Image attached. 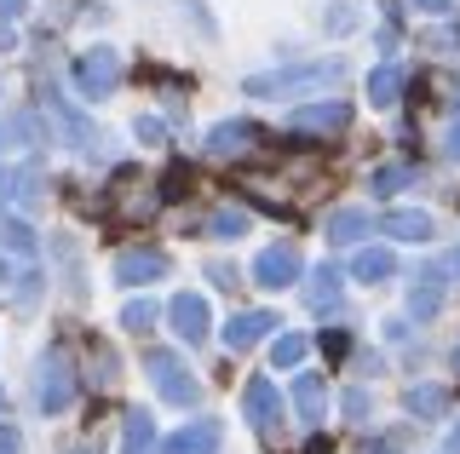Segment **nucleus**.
I'll use <instances>...</instances> for the list:
<instances>
[{
  "instance_id": "obj_1",
  "label": "nucleus",
  "mask_w": 460,
  "mask_h": 454,
  "mask_svg": "<svg viewBox=\"0 0 460 454\" xmlns=\"http://www.w3.org/2000/svg\"><path fill=\"white\" fill-rule=\"evenodd\" d=\"M323 81H345V64L328 58V64H305V69H282V75H253L248 92L253 98H288L294 87H323Z\"/></svg>"
},
{
  "instance_id": "obj_2",
  "label": "nucleus",
  "mask_w": 460,
  "mask_h": 454,
  "mask_svg": "<svg viewBox=\"0 0 460 454\" xmlns=\"http://www.w3.org/2000/svg\"><path fill=\"white\" fill-rule=\"evenodd\" d=\"M115 81H121V58H115V47H93V52L75 64V87H81V98H110Z\"/></svg>"
},
{
  "instance_id": "obj_3",
  "label": "nucleus",
  "mask_w": 460,
  "mask_h": 454,
  "mask_svg": "<svg viewBox=\"0 0 460 454\" xmlns=\"http://www.w3.org/2000/svg\"><path fill=\"white\" fill-rule=\"evenodd\" d=\"M144 368H150V380H155V391L167 397V403H196V380L184 374V362L172 357V351H150V357H144Z\"/></svg>"
},
{
  "instance_id": "obj_4",
  "label": "nucleus",
  "mask_w": 460,
  "mask_h": 454,
  "mask_svg": "<svg viewBox=\"0 0 460 454\" xmlns=\"http://www.w3.org/2000/svg\"><path fill=\"white\" fill-rule=\"evenodd\" d=\"M253 282H259V288H288V282H299V248L294 242L265 248L253 259Z\"/></svg>"
},
{
  "instance_id": "obj_5",
  "label": "nucleus",
  "mask_w": 460,
  "mask_h": 454,
  "mask_svg": "<svg viewBox=\"0 0 460 454\" xmlns=\"http://www.w3.org/2000/svg\"><path fill=\"white\" fill-rule=\"evenodd\" d=\"M242 408H248V420L259 425V432H277V415H282V397H277V386H270L265 374H253L248 386H242Z\"/></svg>"
},
{
  "instance_id": "obj_6",
  "label": "nucleus",
  "mask_w": 460,
  "mask_h": 454,
  "mask_svg": "<svg viewBox=\"0 0 460 454\" xmlns=\"http://www.w3.org/2000/svg\"><path fill=\"white\" fill-rule=\"evenodd\" d=\"M69 403H75V374H69L64 357H47V368H40V408H47V415H64Z\"/></svg>"
},
{
  "instance_id": "obj_7",
  "label": "nucleus",
  "mask_w": 460,
  "mask_h": 454,
  "mask_svg": "<svg viewBox=\"0 0 460 454\" xmlns=\"http://www.w3.org/2000/svg\"><path fill=\"white\" fill-rule=\"evenodd\" d=\"M115 276H121L127 288H144V282L167 276V253L162 248H127L121 259H115Z\"/></svg>"
},
{
  "instance_id": "obj_8",
  "label": "nucleus",
  "mask_w": 460,
  "mask_h": 454,
  "mask_svg": "<svg viewBox=\"0 0 460 454\" xmlns=\"http://www.w3.org/2000/svg\"><path fill=\"white\" fill-rule=\"evenodd\" d=\"M167 317H172V334H179L184 345H201V339H208V305H201V293H179Z\"/></svg>"
},
{
  "instance_id": "obj_9",
  "label": "nucleus",
  "mask_w": 460,
  "mask_h": 454,
  "mask_svg": "<svg viewBox=\"0 0 460 454\" xmlns=\"http://www.w3.org/2000/svg\"><path fill=\"white\" fill-rule=\"evenodd\" d=\"M351 127V104H305V109H294V133H345Z\"/></svg>"
},
{
  "instance_id": "obj_10",
  "label": "nucleus",
  "mask_w": 460,
  "mask_h": 454,
  "mask_svg": "<svg viewBox=\"0 0 460 454\" xmlns=\"http://www.w3.org/2000/svg\"><path fill=\"white\" fill-rule=\"evenodd\" d=\"M167 454H219V420H190L167 437Z\"/></svg>"
},
{
  "instance_id": "obj_11",
  "label": "nucleus",
  "mask_w": 460,
  "mask_h": 454,
  "mask_svg": "<svg viewBox=\"0 0 460 454\" xmlns=\"http://www.w3.org/2000/svg\"><path fill=\"white\" fill-rule=\"evenodd\" d=\"M270 328H277V317H270V310H242V317L225 322V345H230V351H248V345H259Z\"/></svg>"
},
{
  "instance_id": "obj_12",
  "label": "nucleus",
  "mask_w": 460,
  "mask_h": 454,
  "mask_svg": "<svg viewBox=\"0 0 460 454\" xmlns=\"http://www.w3.org/2000/svg\"><path fill=\"white\" fill-rule=\"evenodd\" d=\"M259 144V127L253 121H219L208 138V155H248Z\"/></svg>"
},
{
  "instance_id": "obj_13",
  "label": "nucleus",
  "mask_w": 460,
  "mask_h": 454,
  "mask_svg": "<svg viewBox=\"0 0 460 454\" xmlns=\"http://www.w3.org/2000/svg\"><path fill=\"white\" fill-rule=\"evenodd\" d=\"M443 282H449V276H443V265H426V271H420V288L409 293V317H414V322H431V317H438Z\"/></svg>"
},
{
  "instance_id": "obj_14",
  "label": "nucleus",
  "mask_w": 460,
  "mask_h": 454,
  "mask_svg": "<svg viewBox=\"0 0 460 454\" xmlns=\"http://www.w3.org/2000/svg\"><path fill=\"white\" fill-rule=\"evenodd\" d=\"M294 408H299V420H305V425H323L328 386H323L316 374H299V380H294Z\"/></svg>"
},
{
  "instance_id": "obj_15",
  "label": "nucleus",
  "mask_w": 460,
  "mask_h": 454,
  "mask_svg": "<svg viewBox=\"0 0 460 454\" xmlns=\"http://www.w3.org/2000/svg\"><path fill=\"white\" fill-rule=\"evenodd\" d=\"M121 454H155V420L144 415H127V425H121Z\"/></svg>"
},
{
  "instance_id": "obj_16",
  "label": "nucleus",
  "mask_w": 460,
  "mask_h": 454,
  "mask_svg": "<svg viewBox=\"0 0 460 454\" xmlns=\"http://www.w3.org/2000/svg\"><path fill=\"white\" fill-rule=\"evenodd\" d=\"M385 231H392L397 242H431V219L426 213H409V207L385 213Z\"/></svg>"
},
{
  "instance_id": "obj_17",
  "label": "nucleus",
  "mask_w": 460,
  "mask_h": 454,
  "mask_svg": "<svg viewBox=\"0 0 460 454\" xmlns=\"http://www.w3.org/2000/svg\"><path fill=\"white\" fill-rule=\"evenodd\" d=\"M397 92H402V69H397V64H380V69L368 75V104L392 109V104H397Z\"/></svg>"
},
{
  "instance_id": "obj_18",
  "label": "nucleus",
  "mask_w": 460,
  "mask_h": 454,
  "mask_svg": "<svg viewBox=\"0 0 460 454\" xmlns=\"http://www.w3.org/2000/svg\"><path fill=\"white\" fill-rule=\"evenodd\" d=\"M392 271H397V259H392L385 248H363V253H357V265H351V276L368 282V288H374V282H385Z\"/></svg>"
},
{
  "instance_id": "obj_19",
  "label": "nucleus",
  "mask_w": 460,
  "mask_h": 454,
  "mask_svg": "<svg viewBox=\"0 0 460 454\" xmlns=\"http://www.w3.org/2000/svg\"><path fill=\"white\" fill-rule=\"evenodd\" d=\"M47 109H52V116H58V127H64V138H69V144H93V138H98V133H93V127H86V121H81V116H75V109H69V104H64V98H58V92L47 98Z\"/></svg>"
},
{
  "instance_id": "obj_20",
  "label": "nucleus",
  "mask_w": 460,
  "mask_h": 454,
  "mask_svg": "<svg viewBox=\"0 0 460 454\" xmlns=\"http://www.w3.org/2000/svg\"><path fill=\"white\" fill-rule=\"evenodd\" d=\"M328 236H334V242H363V236H368V213L340 207L334 219H328Z\"/></svg>"
},
{
  "instance_id": "obj_21",
  "label": "nucleus",
  "mask_w": 460,
  "mask_h": 454,
  "mask_svg": "<svg viewBox=\"0 0 460 454\" xmlns=\"http://www.w3.org/2000/svg\"><path fill=\"white\" fill-rule=\"evenodd\" d=\"M311 305L316 310H328V305H340V271H334V265H323V271H311Z\"/></svg>"
},
{
  "instance_id": "obj_22",
  "label": "nucleus",
  "mask_w": 460,
  "mask_h": 454,
  "mask_svg": "<svg viewBox=\"0 0 460 454\" xmlns=\"http://www.w3.org/2000/svg\"><path fill=\"white\" fill-rule=\"evenodd\" d=\"M0 248H12V253H35V231H29L23 219H12V213H0Z\"/></svg>"
},
{
  "instance_id": "obj_23",
  "label": "nucleus",
  "mask_w": 460,
  "mask_h": 454,
  "mask_svg": "<svg viewBox=\"0 0 460 454\" xmlns=\"http://www.w3.org/2000/svg\"><path fill=\"white\" fill-rule=\"evenodd\" d=\"M409 408L420 420H431V415H443V408H449V391H443V386H414L409 391Z\"/></svg>"
},
{
  "instance_id": "obj_24",
  "label": "nucleus",
  "mask_w": 460,
  "mask_h": 454,
  "mask_svg": "<svg viewBox=\"0 0 460 454\" xmlns=\"http://www.w3.org/2000/svg\"><path fill=\"white\" fill-rule=\"evenodd\" d=\"M242 231H248V213H242V207H219L208 219V236H225V242H230V236H242Z\"/></svg>"
},
{
  "instance_id": "obj_25",
  "label": "nucleus",
  "mask_w": 460,
  "mask_h": 454,
  "mask_svg": "<svg viewBox=\"0 0 460 454\" xmlns=\"http://www.w3.org/2000/svg\"><path fill=\"white\" fill-rule=\"evenodd\" d=\"M409 179H414V167H402V162H392V167H374V196H397Z\"/></svg>"
},
{
  "instance_id": "obj_26",
  "label": "nucleus",
  "mask_w": 460,
  "mask_h": 454,
  "mask_svg": "<svg viewBox=\"0 0 460 454\" xmlns=\"http://www.w3.org/2000/svg\"><path fill=\"white\" fill-rule=\"evenodd\" d=\"M305 339H299V334H282L277 339V351H270V368H294V362H305Z\"/></svg>"
},
{
  "instance_id": "obj_27",
  "label": "nucleus",
  "mask_w": 460,
  "mask_h": 454,
  "mask_svg": "<svg viewBox=\"0 0 460 454\" xmlns=\"http://www.w3.org/2000/svg\"><path fill=\"white\" fill-rule=\"evenodd\" d=\"M121 322H127V328H133V334H144V328H155V305H150V300H133V305L121 310Z\"/></svg>"
},
{
  "instance_id": "obj_28",
  "label": "nucleus",
  "mask_w": 460,
  "mask_h": 454,
  "mask_svg": "<svg viewBox=\"0 0 460 454\" xmlns=\"http://www.w3.org/2000/svg\"><path fill=\"white\" fill-rule=\"evenodd\" d=\"M345 415H351L357 425H363V420L374 415V403H368V391H345Z\"/></svg>"
},
{
  "instance_id": "obj_29",
  "label": "nucleus",
  "mask_w": 460,
  "mask_h": 454,
  "mask_svg": "<svg viewBox=\"0 0 460 454\" xmlns=\"http://www.w3.org/2000/svg\"><path fill=\"white\" fill-rule=\"evenodd\" d=\"M133 133H138V144H162V121H155V116H144Z\"/></svg>"
},
{
  "instance_id": "obj_30",
  "label": "nucleus",
  "mask_w": 460,
  "mask_h": 454,
  "mask_svg": "<svg viewBox=\"0 0 460 454\" xmlns=\"http://www.w3.org/2000/svg\"><path fill=\"white\" fill-rule=\"evenodd\" d=\"M351 18H357L351 6H334V12H328V30H334V35H340V30H351Z\"/></svg>"
},
{
  "instance_id": "obj_31",
  "label": "nucleus",
  "mask_w": 460,
  "mask_h": 454,
  "mask_svg": "<svg viewBox=\"0 0 460 454\" xmlns=\"http://www.w3.org/2000/svg\"><path fill=\"white\" fill-rule=\"evenodd\" d=\"M323 351H328V357H345V351H351V334H328Z\"/></svg>"
},
{
  "instance_id": "obj_32",
  "label": "nucleus",
  "mask_w": 460,
  "mask_h": 454,
  "mask_svg": "<svg viewBox=\"0 0 460 454\" xmlns=\"http://www.w3.org/2000/svg\"><path fill=\"white\" fill-rule=\"evenodd\" d=\"M23 6L29 0H0V18H23Z\"/></svg>"
},
{
  "instance_id": "obj_33",
  "label": "nucleus",
  "mask_w": 460,
  "mask_h": 454,
  "mask_svg": "<svg viewBox=\"0 0 460 454\" xmlns=\"http://www.w3.org/2000/svg\"><path fill=\"white\" fill-rule=\"evenodd\" d=\"M305 454H328V437H311V443H305Z\"/></svg>"
},
{
  "instance_id": "obj_34",
  "label": "nucleus",
  "mask_w": 460,
  "mask_h": 454,
  "mask_svg": "<svg viewBox=\"0 0 460 454\" xmlns=\"http://www.w3.org/2000/svg\"><path fill=\"white\" fill-rule=\"evenodd\" d=\"M414 6H420V12H443V6H449V0H414Z\"/></svg>"
},
{
  "instance_id": "obj_35",
  "label": "nucleus",
  "mask_w": 460,
  "mask_h": 454,
  "mask_svg": "<svg viewBox=\"0 0 460 454\" xmlns=\"http://www.w3.org/2000/svg\"><path fill=\"white\" fill-rule=\"evenodd\" d=\"M363 454H397V449H392V443H368Z\"/></svg>"
},
{
  "instance_id": "obj_36",
  "label": "nucleus",
  "mask_w": 460,
  "mask_h": 454,
  "mask_svg": "<svg viewBox=\"0 0 460 454\" xmlns=\"http://www.w3.org/2000/svg\"><path fill=\"white\" fill-rule=\"evenodd\" d=\"M449 155H455V162H460V127H455V133H449Z\"/></svg>"
},
{
  "instance_id": "obj_37",
  "label": "nucleus",
  "mask_w": 460,
  "mask_h": 454,
  "mask_svg": "<svg viewBox=\"0 0 460 454\" xmlns=\"http://www.w3.org/2000/svg\"><path fill=\"white\" fill-rule=\"evenodd\" d=\"M449 449H455V454H460V425H455V443H449Z\"/></svg>"
},
{
  "instance_id": "obj_38",
  "label": "nucleus",
  "mask_w": 460,
  "mask_h": 454,
  "mask_svg": "<svg viewBox=\"0 0 460 454\" xmlns=\"http://www.w3.org/2000/svg\"><path fill=\"white\" fill-rule=\"evenodd\" d=\"M0 150H6V127H0Z\"/></svg>"
},
{
  "instance_id": "obj_39",
  "label": "nucleus",
  "mask_w": 460,
  "mask_h": 454,
  "mask_svg": "<svg viewBox=\"0 0 460 454\" xmlns=\"http://www.w3.org/2000/svg\"><path fill=\"white\" fill-rule=\"evenodd\" d=\"M0 282H6V259H0Z\"/></svg>"
},
{
  "instance_id": "obj_40",
  "label": "nucleus",
  "mask_w": 460,
  "mask_h": 454,
  "mask_svg": "<svg viewBox=\"0 0 460 454\" xmlns=\"http://www.w3.org/2000/svg\"><path fill=\"white\" fill-rule=\"evenodd\" d=\"M455 368H460V345H455Z\"/></svg>"
},
{
  "instance_id": "obj_41",
  "label": "nucleus",
  "mask_w": 460,
  "mask_h": 454,
  "mask_svg": "<svg viewBox=\"0 0 460 454\" xmlns=\"http://www.w3.org/2000/svg\"><path fill=\"white\" fill-rule=\"evenodd\" d=\"M0 408H6V391H0Z\"/></svg>"
},
{
  "instance_id": "obj_42",
  "label": "nucleus",
  "mask_w": 460,
  "mask_h": 454,
  "mask_svg": "<svg viewBox=\"0 0 460 454\" xmlns=\"http://www.w3.org/2000/svg\"><path fill=\"white\" fill-rule=\"evenodd\" d=\"M455 265H460V259H455Z\"/></svg>"
}]
</instances>
